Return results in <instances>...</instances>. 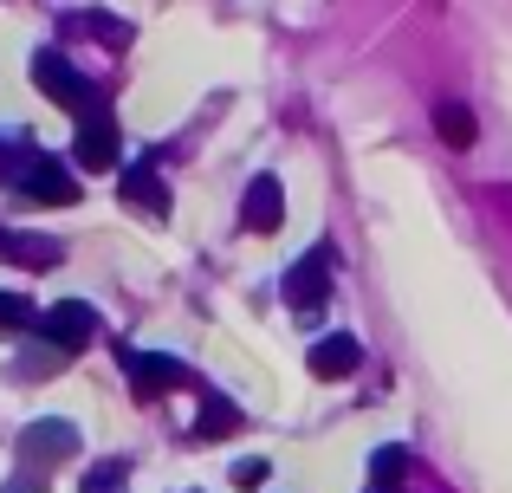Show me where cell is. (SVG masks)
Masks as SVG:
<instances>
[{"instance_id":"obj_1","label":"cell","mask_w":512,"mask_h":493,"mask_svg":"<svg viewBox=\"0 0 512 493\" xmlns=\"http://www.w3.org/2000/svg\"><path fill=\"white\" fill-rule=\"evenodd\" d=\"M33 78H39V91H46V98L72 104L78 117H91V85H85V78H78L72 65L59 59V52H39V59H33Z\"/></svg>"},{"instance_id":"obj_2","label":"cell","mask_w":512,"mask_h":493,"mask_svg":"<svg viewBox=\"0 0 512 493\" xmlns=\"http://www.w3.org/2000/svg\"><path fill=\"white\" fill-rule=\"evenodd\" d=\"M39 325H46V344H52V351H85L91 331H98V312L72 299V305H52V312L39 318Z\"/></svg>"},{"instance_id":"obj_3","label":"cell","mask_w":512,"mask_h":493,"mask_svg":"<svg viewBox=\"0 0 512 493\" xmlns=\"http://www.w3.org/2000/svg\"><path fill=\"white\" fill-rule=\"evenodd\" d=\"M72 156H78L85 169H111V163H117V124H111L104 111H91L85 124H78V143H72Z\"/></svg>"},{"instance_id":"obj_4","label":"cell","mask_w":512,"mask_h":493,"mask_svg":"<svg viewBox=\"0 0 512 493\" xmlns=\"http://www.w3.org/2000/svg\"><path fill=\"white\" fill-rule=\"evenodd\" d=\"M240 221H247V234H273L279 221H286V189H279L273 176H260L247 189V208H240Z\"/></svg>"},{"instance_id":"obj_5","label":"cell","mask_w":512,"mask_h":493,"mask_svg":"<svg viewBox=\"0 0 512 493\" xmlns=\"http://www.w3.org/2000/svg\"><path fill=\"white\" fill-rule=\"evenodd\" d=\"M325 292H331V279H325V247H312V253H305V260L286 273V299L299 305V312H312Z\"/></svg>"},{"instance_id":"obj_6","label":"cell","mask_w":512,"mask_h":493,"mask_svg":"<svg viewBox=\"0 0 512 493\" xmlns=\"http://www.w3.org/2000/svg\"><path fill=\"white\" fill-rule=\"evenodd\" d=\"M363 364V351H357V338H325V344H312V377H325V383H338V377H350V370Z\"/></svg>"},{"instance_id":"obj_7","label":"cell","mask_w":512,"mask_h":493,"mask_svg":"<svg viewBox=\"0 0 512 493\" xmlns=\"http://www.w3.org/2000/svg\"><path fill=\"white\" fill-rule=\"evenodd\" d=\"M26 195H33V202H59V208H65V202H78V182L65 176L52 156H39V163L26 169Z\"/></svg>"},{"instance_id":"obj_8","label":"cell","mask_w":512,"mask_h":493,"mask_svg":"<svg viewBox=\"0 0 512 493\" xmlns=\"http://www.w3.org/2000/svg\"><path fill=\"white\" fill-rule=\"evenodd\" d=\"M72 448H78L72 422H33L26 429V461H65Z\"/></svg>"},{"instance_id":"obj_9","label":"cell","mask_w":512,"mask_h":493,"mask_svg":"<svg viewBox=\"0 0 512 493\" xmlns=\"http://www.w3.org/2000/svg\"><path fill=\"white\" fill-rule=\"evenodd\" d=\"M130 383H137V396H163L182 383V364L175 357H130Z\"/></svg>"},{"instance_id":"obj_10","label":"cell","mask_w":512,"mask_h":493,"mask_svg":"<svg viewBox=\"0 0 512 493\" xmlns=\"http://www.w3.org/2000/svg\"><path fill=\"white\" fill-rule=\"evenodd\" d=\"M435 130H441V143H448V150H467V143H474V111H467V104H441L435 111Z\"/></svg>"},{"instance_id":"obj_11","label":"cell","mask_w":512,"mask_h":493,"mask_svg":"<svg viewBox=\"0 0 512 493\" xmlns=\"http://www.w3.org/2000/svg\"><path fill=\"white\" fill-rule=\"evenodd\" d=\"M124 195L137 208H150V215H169V189L150 176V169H130V176H124Z\"/></svg>"},{"instance_id":"obj_12","label":"cell","mask_w":512,"mask_h":493,"mask_svg":"<svg viewBox=\"0 0 512 493\" xmlns=\"http://www.w3.org/2000/svg\"><path fill=\"white\" fill-rule=\"evenodd\" d=\"M234 409H227V403H208V409H201V435H227V429H234Z\"/></svg>"},{"instance_id":"obj_13","label":"cell","mask_w":512,"mask_h":493,"mask_svg":"<svg viewBox=\"0 0 512 493\" xmlns=\"http://www.w3.org/2000/svg\"><path fill=\"white\" fill-rule=\"evenodd\" d=\"M26 318H33V312H26V299H0V338H7V331H20Z\"/></svg>"},{"instance_id":"obj_14","label":"cell","mask_w":512,"mask_h":493,"mask_svg":"<svg viewBox=\"0 0 512 493\" xmlns=\"http://www.w3.org/2000/svg\"><path fill=\"white\" fill-rule=\"evenodd\" d=\"M396 474H402V448H383V455H376V481L396 487Z\"/></svg>"},{"instance_id":"obj_15","label":"cell","mask_w":512,"mask_h":493,"mask_svg":"<svg viewBox=\"0 0 512 493\" xmlns=\"http://www.w3.org/2000/svg\"><path fill=\"white\" fill-rule=\"evenodd\" d=\"M117 481H124V468H98V474L85 481V493H117Z\"/></svg>"},{"instance_id":"obj_16","label":"cell","mask_w":512,"mask_h":493,"mask_svg":"<svg viewBox=\"0 0 512 493\" xmlns=\"http://www.w3.org/2000/svg\"><path fill=\"white\" fill-rule=\"evenodd\" d=\"M234 481H240V487H260V481H266V461H240Z\"/></svg>"},{"instance_id":"obj_17","label":"cell","mask_w":512,"mask_h":493,"mask_svg":"<svg viewBox=\"0 0 512 493\" xmlns=\"http://www.w3.org/2000/svg\"><path fill=\"white\" fill-rule=\"evenodd\" d=\"M13 493H39V481H20V487H13Z\"/></svg>"}]
</instances>
